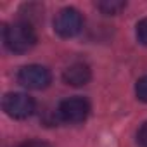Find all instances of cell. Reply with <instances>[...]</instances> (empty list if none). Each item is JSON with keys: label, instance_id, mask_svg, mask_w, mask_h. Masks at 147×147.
<instances>
[{"label": "cell", "instance_id": "52a82bcc", "mask_svg": "<svg viewBox=\"0 0 147 147\" xmlns=\"http://www.w3.org/2000/svg\"><path fill=\"white\" fill-rule=\"evenodd\" d=\"M125 7H126V2H123V0H104V2L97 4V9L107 16H114V14L121 12Z\"/></svg>", "mask_w": 147, "mask_h": 147}, {"label": "cell", "instance_id": "8fae6325", "mask_svg": "<svg viewBox=\"0 0 147 147\" xmlns=\"http://www.w3.org/2000/svg\"><path fill=\"white\" fill-rule=\"evenodd\" d=\"M18 147H50V145L43 140H28V142H23Z\"/></svg>", "mask_w": 147, "mask_h": 147}, {"label": "cell", "instance_id": "277c9868", "mask_svg": "<svg viewBox=\"0 0 147 147\" xmlns=\"http://www.w3.org/2000/svg\"><path fill=\"white\" fill-rule=\"evenodd\" d=\"M2 106L4 111L14 119H26L35 113V100L30 95L19 92L7 94L2 100Z\"/></svg>", "mask_w": 147, "mask_h": 147}, {"label": "cell", "instance_id": "8992f818", "mask_svg": "<svg viewBox=\"0 0 147 147\" xmlns=\"http://www.w3.org/2000/svg\"><path fill=\"white\" fill-rule=\"evenodd\" d=\"M92 78V71L87 64L83 62H75L71 64L62 75V80L66 85H71V87H83L90 82Z\"/></svg>", "mask_w": 147, "mask_h": 147}, {"label": "cell", "instance_id": "ba28073f", "mask_svg": "<svg viewBox=\"0 0 147 147\" xmlns=\"http://www.w3.org/2000/svg\"><path fill=\"white\" fill-rule=\"evenodd\" d=\"M135 94H137V97H138L142 102H147V76H144V78H140V80L137 82Z\"/></svg>", "mask_w": 147, "mask_h": 147}, {"label": "cell", "instance_id": "30bf717a", "mask_svg": "<svg viewBox=\"0 0 147 147\" xmlns=\"http://www.w3.org/2000/svg\"><path fill=\"white\" fill-rule=\"evenodd\" d=\"M137 142L140 147H147V121L140 126V130L137 133Z\"/></svg>", "mask_w": 147, "mask_h": 147}, {"label": "cell", "instance_id": "9c48e42d", "mask_svg": "<svg viewBox=\"0 0 147 147\" xmlns=\"http://www.w3.org/2000/svg\"><path fill=\"white\" fill-rule=\"evenodd\" d=\"M137 38L140 43L147 45V18H144L138 24H137Z\"/></svg>", "mask_w": 147, "mask_h": 147}, {"label": "cell", "instance_id": "3957f363", "mask_svg": "<svg viewBox=\"0 0 147 147\" xmlns=\"http://www.w3.org/2000/svg\"><path fill=\"white\" fill-rule=\"evenodd\" d=\"M82 28H83V18L76 9H73V7L62 9L54 19V30L62 38L76 36L82 31Z\"/></svg>", "mask_w": 147, "mask_h": 147}, {"label": "cell", "instance_id": "5b68a950", "mask_svg": "<svg viewBox=\"0 0 147 147\" xmlns=\"http://www.w3.org/2000/svg\"><path fill=\"white\" fill-rule=\"evenodd\" d=\"M57 114L66 123H82L90 114V104L83 97H69L61 102Z\"/></svg>", "mask_w": 147, "mask_h": 147}, {"label": "cell", "instance_id": "6da1fadb", "mask_svg": "<svg viewBox=\"0 0 147 147\" xmlns=\"http://www.w3.org/2000/svg\"><path fill=\"white\" fill-rule=\"evenodd\" d=\"M36 31L31 23L18 21L4 28V43L14 54H24L36 45Z\"/></svg>", "mask_w": 147, "mask_h": 147}, {"label": "cell", "instance_id": "7a4b0ae2", "mask_svg": "<svg viewBox=\"0 0 147 147\" xmlns=\"http://www.w3.org/2000/svg\"><path fill=\"white\" fill-rule=\"evenodd\" d=\"M18 82L23 87L30 88V90H43V88H47L50 85L52 75H50V71L45 66L30 64V66H24V67L19 69Z\"/></svg>", "mask_w": 147, "mask_h": 147}]
</instances>
